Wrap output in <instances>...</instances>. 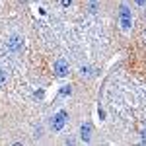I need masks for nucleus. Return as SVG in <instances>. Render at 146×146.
<instances>
[{"label": "nucleus", "instance_id": "2", "mask_svg": "<svg viewBox=\"0 0 146 146\" xmlns=\"http://www.w3.org/2000/svg\"><path fill=\"white\" fill-rule=\"evenodd\" d=\"M66 119H68V113L62 109V111H58L56 115H53V119H51V129L53 131H62V127L66 125Z\"/></svg>", "mask_w": 146, "mask_h": 146}, {"label": "nucleus", "instance_id": "8", "mask_svg": "<svg viewBox=\"0 0 146 146\" xmlns=\"http://www.w3.org/2000/svg\"><path fill=\"white\" fill-rule=\"evenodd\" d=\"M4 84H6V72L0 70V86H4Z\"/></svg>", "mask_w": 146, "mask_h": 146}, {"label": "nucleus", "instance_id": "10", "mask_svg": "<svg viewBox=\"0 0 146 146\" xmlns=\"http://www.w3.org/2000/svg\"><path fill=\"white\" fill-rule=\"evenodd\" d=\"M136 6H146V0H135Z\"/></svg>", "mask_w": 146, "mask_h": 146}, {"label": "nucleus", "instance_id": "1", "mask_svg": "<svg viewBox=\"0 0 146 146\" xmlns=\"http://www.w3.org/2000/svg\"><path fill=\"white\" fill-rule=\"evenodd\" d=\"M131 27H133V16H131L129 6L123 4V6H121V29H123L125 33H129Z\"/></svg>", "mask_w": 146, "mask_h": 146}, {"label": "nucleus", "instance_id": "4", "mask_svg": "<svg viewBox=\"0 0 146 146\" xmlns=\"http://www.w3.org/2000/svg\"><path fill=\"white\" fill-rule=\"evenodd\" d=\"M80 138H82L84 142H90L92 140V125L90 123H84L80 127Z\"/></svg>", "mask_w": 146, "mask_h": 146}, {"label": "nucleus", "instance_id": "11", "mask_svg": "<svg viewBox=\"0 0 146 146\" xmlns=\"http://www.w3.org/2000/svg\"><path fill=\"white\" fill-rule=\"evenodd\" d=\"M60 2H62V6H70L72 4V0H60Z\"/></svg>", "mask_w": 146, "mask_h": 146}, {"label": "nucleus", "instance_id": "3", "mask_svg": "<svg viewBox=\"0 0 146 146\" xmlns=\"http://www.w3.org/2000/svg\"><path fill=\"white\" fill-rule=\"evenodd\" d=\"M68 70H70V66H68V62L64 60V58L55 60V74L58 76V78H64V76L68 74Z\"/></svg>", "mask_w": 146, "mask_h": 146}, {"label": "nucleus", "instance_id": "12", "mask_svg": "<svg viewBox=\"0 0 146 146\" xmlns=\"http://www.w3.org/2000/svg\"><path fill=\"white\" fill-rule=\"evenodd\" d=\"M142 138H144V140H146V129H144V131H142Z\"/></svg>", "mask_w": 146, "mask_h": 146}, {"label": "nucleus", "instance_id": "5", "mask_svg": "<svg viewBox=\"0 0 146 146\" xmlns=\"http://www.w3.org/2000/svg\"><path fill=\"white\" fill-rule=\"evenodd\" d=\"M8 47H10L12 51H22L23 39L20 37V35H14V37H10V41H8Z\"/></svg>", "mask_w": 146, "mask_h": 146}, {"label": "nucleus", "instance_id": "7", "mask_svg": "<svg viewBox=\"0 0 146 146\" xmlns=\"http://www.w3.org/2000/svg\"><path fill=\"white\" fill-rule=\"evenodd\" d=\"M80 74L88 78V76H92V68L90 66H82V68H80Z\"/></svg>", "mask_w": 146, "mask_h": 146}, {"label": "nucleus", "instance_id": "6", "mask_svg": "<svg viewBox=\"0 0 146 146\" xmlns=\"http://www.w3.org/2000/svg\"><path fill=\"white\" fill-rule=\"evenodd\" d=\"M98 8H100V2H98V0H90V4H88L90 14H96V12H98Z\"/></svg>", "mask_w": 146, "mask_h": 146}, {"label": "nucleus", "instance_id": "9", "mask_svg": "<svg viewBox=\"0 0 146 146\" xmlns=\"http://www.w3.org/2000/svg\"><path fill=\"white\" fill-rule=\"evenodd\" d=\"M60 94H62V96H66V94H70V86H64V88L60 90Z\"/></svg>", "mask_w": 146, "mask_h": 146}]
</instances>
